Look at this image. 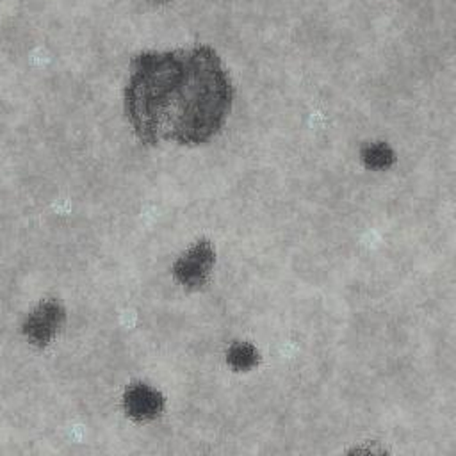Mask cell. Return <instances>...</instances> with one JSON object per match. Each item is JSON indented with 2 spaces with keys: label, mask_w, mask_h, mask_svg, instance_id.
I'll return each mask as SVG.
<instances>
[{
  "label": "cell",
  "mask_w": 456,
  "mask_h": 456,
  "mask_svg": "<svg viewBox=\"0 0 456 456\" xmlns=\"http://www.w3.org/2000/svg\"><path fill=\"white\" fill-rule=\"evenodd\" d=\"M232 86L219 57L207 46L142 53L132 62L126 114L148 144H201L224 125Z\"/></svg>",
  "instance_id": "obj_1"
},
{
  "label": "cell",
  "mask_w": 456,
  "mask_h": 456,
  "mask_svg": "<svg viewBox=\"0 0 456 456\" xmlns=\"http://www.w3.org/2000/svg\"><path fill=\"white\" fill-rule=\"evenodd\" d=\"M214 248L208 240H198L187 248L173 265V274L176 281L187 290L201 289L214 267Z\"/></svg>",
  "instance_id": "obj_2"
},
{
  "label": "cell",
  "mask_w": 456,
  "mask_h": 456,
  "mask_svg": "<svg viewBox=\"0 0 456 456\" xmlns=\"http://www.w3.org/2000/svg\"><path fill=\"white\" fill-rule=\"evenodd\" d=\"M123 406L126 415L135 422H150L157 419L166 406L164 395L146 383H134L125 390Z\"/></svg>",
  "instance_id": "obj_3"
},
{
  "label": "cell",
  "mask_w": 456,
  "mask_h": 456,
  "mask_svg": "<svg viewBox=\"0 0 456 456\" xmlns=\"http://www.w3.org/2000/svg\"><path fill=\"white\" fill-rule=\"evenodd\" d=\"M61 321H62V310L59 305L50 303L41 306V310L32 319L34 337L39 338V344H45L52 337V333L61 324Z\"/></svg>",
  "instance_id": "obj_4"
},
{
  "label": "cell",
  "mask_w": 456,
  "mask_h": 456,
  "mask_svg": "<svg viewBox=\"0 0 456 456\" xmlns=\"http://www.w3.org/2000/svg\"><path fill=\"white\" fill-rule=\"evenodd\" d=\"M226 362L228 365L237 370V372H244L253 369L258 363V351L253 344L249 342H233L228 347L226 353Z\"/></svg>",
  "instance_id": "obj_5"
},
{
  "label": "cell",
  "mask_w": 456,
  "mask_h": 456,
  "mask_svg": "<svg viewBox=\"0 0 456 456\" xmlns=\"http://www.w3.org/2000/svg\"><path fill=\"white\" fill-rule=\"evenodd\" d=\"M362 160L370 169H387L394 162V151L385 142L367 144L362 151Z\"/></svg>",
  "instance_id": "obj_6"
},
{
  "label": "cell",
  "mask_w": 456,
  "mask_h": 456,
  "mask_svg": "<svg viewBox=\"0 0 456 456\" xmlns=\"http://www.w3.org/2000/svg\"><path fill=\"white\" fill-rule=\"evenodd\" d=\"M347 456H387V452L376 445H360V447L351 449V452Z\"/></svg>",
  "instance_id": "obj_7"
}]
</instances>
